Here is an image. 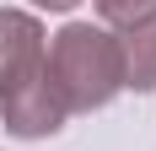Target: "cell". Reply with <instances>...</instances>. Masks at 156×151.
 Instances as JSON below:
<instances>
[{
  "label": "cell",
  "mask_w": 156,
  "mask_h": 151,
  "mask_svg": "<svg viewBox=\"0 0 156 151\" xmlns=\"http://www.w3.org/2000/svg\"><path fill=\"white\" fill-rule=\"evenodd\" d=\"M97 11L108 16L113 27H135V32H140L145 22L156 16V0H97Z\"/></svg>",
  "instance_id": "277c9868"
},
{
  "label": "cell",
  "mask_w": 156,
  "mask_h": 151,
  "mask_svg": "<svg viewBox=\"0 0 156 151\" xmlns=\"http://www.w3.org/2000/svg\"><path fill=\"white\" fill-rule=\"evenodd\" d=\"M124 81L156 87V27H140V32L124 43Z\"/></svg>",
  "instance_id": "3957f363"
},
{
  "label": "cell",
  "mask_w": 156,
  "mask_h": 151,
  "mask_svg": "<svg viewBox=\"0 0 156 151\" xmlns=\"http://www.w3.org/2000/svg\"><path fill=\"white\" fill-rule=\"evenodd\" d=\"M38 6H54V11H65V6H76V0H38Z\"/></svg>",
  "instance_id": "5b68a950"
},
{
  "label": "cell",
  "mask_w": 156,
  "mask_h": 151,
  "mask_svg": "<svg viewBox=\"0 0 156 151\" xmlns=\"http://www.w3.org/2000/svg\"><path fill=\"white\" fill-rule=\"evenodd\" d=\"M0 97H5V124L16 135H43L59 130L65 108L48 87V49L38 22L16 11H0Z\"/></svg>",
  "instance_id": "6da1fadb"
},
{
  "label": "cell",
  "mask_w": 156,
  "mask_h": 151,
  "mask_svg": "<svg viewBox=\"0 0 156 151\" xmlns=\"http://www.w3.org/2000/svg\"><path fill=\"white\" fill-rule=\"evenodd\" d=\"M48 87L59 108H97L124 87V49L97 27H65L48 49Z\"/></svg>",
  "instance_id": "7a4b0ae2"
}]
</instances>
